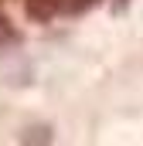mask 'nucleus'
<instances>
[{"mask_svg": "<svg viewBox=\"0 0 143 146\" xmlns=\"http://www.w3.org/2000/svg\"><path fill=\"white\" fill-rule=\"evenodd\" d=\"M24 14L34 24H51L55 17H61V7L58 0H24Z\"/></svg>", "mask_w": 143, "mask_h": 146, "instance_id": "1", "label": "nucleus"}, {"mask_svg": "<svg viewBox=\"0 0 143 146\" xmlns=\"http://www.w3.org/2000/svg\"><path fill=\"white\" fill-rule=\"evenodd\" d=\"M102 0H58V7H61V17H82V14H89V10H96Z\"/></svg>", "mask_w": 143, "mask_h": 146, "instance_id": "2", "label": "nucleus"}, {"mask_svg": "<svg viewBox=\"0 0 143 146\" xmlns=\"http://www.w3.org/2000/svg\"><path fill=\"white\" fill-rule=\"evenodd\" d=\"M51 139H55L51 126H31L21 133V143H51Z\"/></svg>", "mask_w": 143, "mask_h": 146, "instance_id": "3", "label": "nucleus"}, {"mask_svg": "<svg viewBox=\"0 0 143 146\" xmlns=\"http://www.w3.org/2000/svg\"><path fill=\"white\" fill-rule=\"evenodd\" d=\"M21 41V34H17V27L0 14V48H10V44H17Z\"/></svg>", "mask_w": 143, "mask_h": 146, "instance_id": "4", "label": "nucleus"}, {"mask_svg": "<svg viewBox=\"0 0 143 146\" xmlns=\"http://www.w3.org/2000/svg\"><path fill=\"white\" fill-rule=\"evenodd\" d=\"M130 7H133V0H109V14L112 17H123Z\"/></svg>", "mask_w": 143, "mask_h": 146, "instance_id": "5", "label": "nucleus"}]
</instances>
